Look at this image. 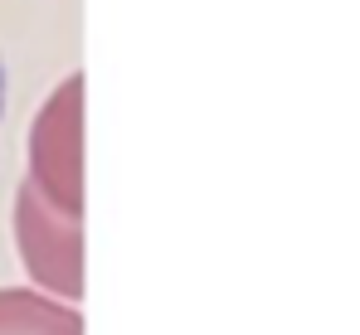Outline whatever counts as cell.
Here are the masks:
<instances>
[{"instance_id": "1", "label": "cell", "mask_w": 360, "mask_h": 335, "mask_svg": "<svg viewBox=\"0 0 360 335\" xmlns=\"http://www.w3.org/2000/svg\"><path fill=\"white\" fill-rule=\"evenodd\" d=\"M30 185L68 219H83V73H68L30 126Z\"/></svg>"}, {"instance_id": "2", "label": "cell", "mask_w": 360, "mask_h": 335, "mask_svg": "<svg viewBox=\"0 0 360 335\" xmlns=\"http://www.w3.org/2000/svg\"><path fill=\"white\" fill-rule=\"evenodd\" d=\"M15 248L25 258V272L44 287V296H83V219L59 214L30 180L15 195Z\"/></svg>"}, {"instance_id": "3", "label": "cell", "mask_w": 360, "mask_h": 335, "mask_svg": "<svg viewBox=\"0 0 360 335\" xmlns=\"http://www.w3.org/2000/svg\"><path fill=\"white\" fill-rule=\"evenodd\" d=\"M0 335H83V316L44 291L0 287Z\"/></svg>"}, {"instance_id": "4", "label": "cell", "mask_w": 360, "mask_h": 335, "mask_svg": "<svg viewBox=\"0 0 360 335\" xmlns=\"http://www.w3.org/2000/svg\"><path fill=\"white\" fill-rule=\"evenodd\" d=\"M0 112H5V63H0Z\"/></svg>"}]
</instances>
